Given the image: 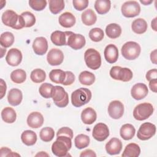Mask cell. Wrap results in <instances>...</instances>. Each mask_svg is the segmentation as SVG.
Here are the masks:
<instances>
[{
	"mask_svg": "<svg viewBox=\"0 0 157 157\" xmlns=\"http://www.w3.org/2000/svg\"><path fill=\"white\" fill-rule=\"evenodd\" d=\"M71 138L66 136H57L56 140L52 145V151L56 156H67L68 151L72 147Z\"/></svg>",
	"mask_w": 157,
	"mask_h": 157,
	"instance_id": "6da1fadb",
	"label": "cell"
},
{
	"mask_svg": "<svg viewBox=\"0 0 157 157\" xmlns=\"http://www.w3.org/2000/svg\"><path fill=\"white\" fill-rule=\"evenodd\" d=\"M91 91L86 88H80L71 94V102L72 104L76 107H80L87 104L91 98Z\"/></svg>",
	"mask_w": 157,
	"mask_h": 157,
	"instance_id": "7a4b0ae2",
	"label": "cell"
},
{
	"mask_svg": "<svg viewBox=\"0 0 157 157\" xmlns=\"http://www.w3.org/2000/svg\"><path fill=\"white\" fill-rule=\"evenodd\" d=\"M141 51L139 44L133 41L126 42L121 47V52L123 56L128 60L136 59L140 55Z\"/></svg>",
	"mask_w": 157,
	"mask_h": 157,
	"instance_id": "3957f363",
	"label": "cell"
},
{
	"mask_svg": "<svg viewBox=\"0 0 157 157\" xmlns=\"http://www.w3.org/2000/svg\"><path fill=\"white\" fill-rule=\"evenodd\" d=\"M84 59L87 67L96 70L101 65V57L99 52L94 48L87 49L84 54Z\"/></svg>",
	"mask_w": 157,
	"mask_h": 157,
	"instance_id": "277c9868",
	"label": "cell"
},
{
	"mask_svg": "<svg viewBox=\"0 0 157 157\" xmlns=\"http://www.w3.org/2000/svg\"><path fill=\"white\" fill-rule=\"evenodd\" d=\"M154 108L151 104L144 102L138 104L133 110L134 118L139 121L146 120L153 113Z\"/></svg>",
	"mask_w": 157,
	"mask_h": 157,
	"instance_id": "5b68a950",
	"label": "cell"
},
{
	"mask_svg": "<svg viewBox=\"0 0 157 157\" xmlns=\"http://www.w3.org/2000/svg\"><path fill=\"white\" fill-rule=\"evenodd\" d=\"M52 98L55 104L59 107H65L69 103L68 94L61 86H54Z\"/></svg>",
	"mask_w": 157,
	"mask_h": 157,
	"instance_id": "8992f818",
	"label": "cell"
},
{
	"mask_svg": "<svg viewBox=\"0 0 157 157\" xmlns=\"http://www.w3.org/2000/svg\"><path fill=\"white\" fill-rule=\"evenodd\" d=\"M110 75L115 80L129 82L132 78L133 74L131 70L128 67L115 66L110 69Z\"/></svg>",
	"mask_w": 157,
	"mask_h": 157,
	"instance_id": "52a82bcc",
	"label": "cell"
},
{
	"mask_svg": "<svg viewBox=\"0 0 157 157\" xmlns=\"http://www.w3.org/2000/svg\"><path fill=\"white\" fill-rule=\"evenodd\" d=\"M121 13L125 17L132 18L136 17L140 12V7L136 1H128L121 6Z\"/></svg>",
	"mask_w": 157,
	"mask_h": 157,
	"instance_id": "ba28073f",
	"label": "cell"
},
{
	"mask_svg": "<svg viewBox=\"0 0 157 157\" xmlns=\"http://www.w3.org/2000/svg\"><path fill=\"white\" fill-rule=\"evenodd\" d=\"M156 132V126L150 122L142 124L137 131V137L142 140H147L152 137Z\"/></svg>",
	"mask_w": 157,
	"mask_h": 157,
	"instance_id": "9c48e42d",
	"label": "cell"
},
{
	"mask_svg": "<svg viewBox=\"0 0 157 157\" xmlns=\"http://www.w3.org/2000/svg\"><path fill=\"white\" fill-rule=\"evenodd\" d=\"M85 38L83 35L75 34L70 31L67 37V45L69 46L74 50H79L85 46Z\"/></svg>",
	"mask_w": 157,
	"mask_h": 157,
	"instance_id": "30bf717a",
	"label": "cell"
},
{
	"mask_svg": "<svg viewBox=\"0 0 157 157\" xmlns=\"http://www.w3.org/2000/svg\"><path fill=\"white\" fill-rule=\"evenodd\" d=\"M92 136L98 141L102 142L105 140L109 136L108 126L103 123L96 124L93 128Z\"/></svg>",
	"mask_w": 157,
	"mask_h": 157,
	"instance_id": "8fae6325",
	"label": "cell"
},
{
	"mask_svg": "<svg viewBox=\"0 0 157 157\" xmlns=\"http://www.w3.org/2000/svg\"><path fill=\"white\" fill-rule=\"evenodd\" d=\"M108 113L113 119L120 118L124 113V105L120 101L115 100L110 102L108 106Z\"/></svg>",
	"mask_w": 157,
	"mask_h": 157,
	"instance_id": "7c38bea8",
	"label": "cell"
},
{
	"mask_svg": "<svg viewBox=\"0 0 157 157\" xmlns=\"http://www.w3.org/2000/svg\"><path fill=\"white\" fill-rule=\"evenodd\" d=\"M1 20L5 25L15 29L18 23L19 15L12 10H7L3 12Z\"/></svg>",
	"mask_w": 157,
	"mask_h": 157,
	"instance_id": "4fadbf2b",
	"label": "cell"
},
{
	"mask_svg": "<svg viewBox=\"0 0 157 157\" xmlns=\"http://www.w3.org/2000/svg\"><path fill=\"white\" fill-rule=\"evenodd\" d=\"M47 59L48 64L51 66H58L63 63L64 54L59 49L52 48L48 52Z\"/></svg>",
	"mask_w": 157,
	"mask_h": 157,
	"instance_id": "5bb4252c",
	"label": "cell"
},
{
	"mask_svg": "<svg viewBox=\"0 0 157 157\" xmlns=\"http://www.w3.org/2000/svg\"><path fill=\"white\" fill-rule=\"evenodd\" d=\"M6 60L10 66H17L19 65L22 60L21 51L15 48L10 49L6 56Z\"/></svg>",
	"mask_w": 157,
	"mask_h": 157,
	"instance_id": "9a60e30c",
	"label": "cell"
},
{
	"mask_svg": "<svg viewBox=\"0 0 157 157\" xmlns=\"http://www.w3.org/2000/svg\"><path fill=\"white\" fill-rule=\"evenodd\" d=\"M148 90L147 85L143 83H137L135 84L131 88V94L136 100H140L144 99L148 94Z\"/></svg>",
	"mask_w": 157,
	"mask_h": 157,
	"instance_id": "2e32d148",
	"label": "cell"
},
{
	"mask_svg": "<svg viewBox=\"0 0 157 157\" xmlns=\"http://www.w3.org/2000/svg\"><path fill=\"white\" fill-rule=\"evenodd\" d=\"M33 48L36 55H44L48 49V42L47 39L44 37H36L33 41Z\"/></svg>",
	"mask_w": 157,
	"mask_h": 157,
	"instance_id": "e0dca14e",
	"label": "cell"
},
{
	"mask_svg": "<svg viewBox=\"0 0 157 157\" xmlns=\"http://www.w3.org/2000/svg\"><path fill=\"white\" fill-rule=\"evenodd\" d=\"M70 31H55L53 32L50 36V39L53 44L57 46H62L67 45V40Z\"/></svg>",
	"mask_w": 157,
	"mask_h": 157,
	"instance_id": "ac0fdd59",
	"label": "cell"
},
{
	"mask_svg": "<svg viewBox=\"0 0 157 157\" xmlns=\"http://www.w3.org/2000/svg\"><path fill=\"white\" fill-rule=\"evenodd\" d=\"M122 149L121 141L116 137L112 138L105 145V150L110 155L119 154Z\"/></svg>",
	"mask_w": 157,
	"mask_h": 157,
	"instance_id": "d6986e66",
	"label": "cell"
},
{
	"mask_svg": "<svg viewBox=\"0 0 157 157\" xmlns=\"http://www.w3.org/2000/svg\"><path fill=\"white\" fill-rule=\"evenodd\" d=\"M104 58L109 63H115L118 58V50L113 44H109L104 49Z\"/></svg>",
	"mask_w": 157,
	"mask_h": 157,
	"instance_id": "ffe728a7",
	"label": "cell"
},
{
	"mask_svg": "<svg viewBox=\"0 0 157 157\" xmlns=\"http://www.w3.org/2000/svg\"><path fill=\"white\" fill-rule=\"evenodd\" d=\"M44 123L43 115L38 112H31L27 118V124L32 128H40Z\"/></svg>",
	"mask_w": 157,
	"mask_h": 157,
	"instance_id": "44dd1931",
	"label": "cell"
},
{
	"mask_svg": "<svg viewBox=\"0 0 157 157\" xmlns=\"http://www.w3.org/2000/svg\"><path fill=\"white\" fill-rule=\"evenodd\" d=\"M59 23L64 28H71L72 27L76 21L75 16L71 12H66L62 13L59 17Z\"/></svg>",
	"mask_w": 157,
	"mask_h": 157,
	"instance_id": "7402d4cb",
	"label": "cell"
},
{
	"mask_svg": "<svg viewBox=\"0 0 157 157\" xmlns=\"http://www.w3.org/2000/svg\"><path fill=\"white\" fill-rule=\"evenodd\" d=\"M23 99V94L21 90L17 88L11 89L7 95V100L9 103L13 105L16 106L19 105Z\"/></svg>",
	"mask_w": 157,
	"mask_h": 157,
	"instance_id": "603a6c76",
	"label": "cell"
},
{
	"mask_svg": "<svg viewBox=\"0 0 157 157\" xmlns=\"http://www.w3.org/2000/svg\"><path fill=\"white\" fill-rule=\"evenodd\" d=\"M96 112L91 107H87L82 112L81 119L82 122L86 124H93L96 121Z\"/></svg>",
	"mask_w": 157,
	"mask_h": 157,
	"instance_id": "cb8c5ba5",
	"label": "cell"
},
{
	"mask_svg": "<svg viewBox=\"0 0 157 157\" xmlns=\"http://www.w3.org/2000/svg\"><path fill=\"white\" fill-rule=\"evenodd\" d=\"M140 153V148L139 145L135 143L128 144L121 156L123 157H137Z\"/></svg>",
	"mask_w": 157,
	"mask_h": 157,
	"instance_id": "d4e9b609",
	"label": "cell"
},
{
	"mask_svg": "<svg viewBox=\"0 0 157 157\" xmlns=\"http://www.w3.org/2000/svg\"><path fill=\"white\" fill-rule=\"evenodd\" d=\"M136 129L134 126L131 124H123L120 131L121 137L126 140L131 139L135 135Z\"/></svg>",
	"mask_w": 157,
	"mask_h": 157,
	"instance_id": "484cf974",
	"label": "cell"
},
{
	"mask_svg": "<svg viewBox=\"0 0 157 157\" xmlns=\"http://www.w3.org/2000/svg\"><path fill=\"white\" fill-rule=\"evenodd\" d=\"M81 18L84 25L86 26H91L96 23L97 17L92 9H88L82 13Z\"/></svg>",
	"mask_w": 157,
	"mask_h": 157,
	"instance_id": "4316f807",
	"label": "cell"
},
{
	"mask_svg": "<svg viewBox=\"0 0 157 157\" xmlns=\"http://www.w3.org/2000/svg\"><path fill=\"white\" fill-rule=\"evenodd\" d=\"M147 27L148 25L146 21L141 18L134 20L131 25V28L132 31L138 34H143L146 32Z\"/></svg>",
	"mask_w": 157,
	"mask_h": 157,
	"instance_id": "83f0119b",
	"label": "cell"
},
{
	"mask_svg": "<svg viewBox=\"0 0 157 157\" xmlns=\"http://www.w3.org/2000/svg\"><path fill=\"white\" fill-rule=\"evenodd\" d=\"M21 139L24 144L28 146H31L36 144L37 141V135L36 132L31 130H26L22 132Z\"/></svg>",
	"mask_w": 157,
	"mask_h": 157,
	"instance_id": "f1b7e54d",
	"label": "cell"
},
{
	"mask_svg": "<svg viewBox=\"0 0 157 157\" xmlns=\"http://www.w3.org/2000/svg\"><path fill=\"white\" fill-rule=\"evenodd\" d=\"M66 77V71L61 69H53L49 73V78L55 83L63 84Z\"/></svg>",
	"mask_w": 157,
	"mask_h": 157,
	"instance_id": "f546056e",
	"label": "cell"
},
{
	"mask_svg": "<svg viewBox=\"0 0 157 157\" xmlns=\"http://www.w3.org/2000/svg\"><path fill=\"white\" fill-rule=\"evenodd\" d=\"M1 117L4 121L7 123H12L15 122L17 114L15 110L10 107L4 108L1 112Z\"/></svg>",
	"mask_w": 157,
	"mask_h": 157,
	"instance_id": "4dcf8cb0",
	"label": "cell"
},
{
	"mask_svg": "<svg viewBox=\"0 0 157 157\" xmlns=\"http://www.w3.org/2000/svg\"><path fill=\"white\" fill-rule=\"evenodd\" d=\"M105 33L110 39H116L121 34V28L117 23H110L105 28Z\"/></svg>",
	"mask_w": 157,
	"mask_h": 157,
	"instance_id": "1f68e13d",
	"label": "cell"
},
{
	"mask_svg": "<svg viewBox=\"0 0 157 157\" xmlns=\"http://www.w3.org/2000/svg\"><path fill=\"white\" fill-rule=\"evenodd\" d=\"M111 6V2L109 0H96L94 2V9L101 15L107 13Z\"/></svg>",
	"mask_w": 157,
	"mask_h": 157,
	"instance_id": "d6a6232c",
	"label": "cell"
},
{
	"mask_svg": "<svg viewBox=\"0 0 157 157\" xmlns=\"http://www.w3.org/2000/svg\"><path fill=\"white\" fill-rule=\"evenodd\" d=\"M78 80L81 84L89 86L94 82L95 75L91 72L85 71L79 74Z\"/></svg>",
	"mask_w": 157,
	"mask_h": 157,
	"instance_id": "836d02e7",
	"label": "cell"
},
{
	"mask_svg": "<svg viewBox=\"0 0 157 157\" xmlns=\"http://www.w3.org/2000/svg\"><path fill=\"white\" fill-rule=\"evenodd\" d=\"M10 78L15 83H21L26 78V72L21 69L14 70L10 74Z\"/></svg>",
	"mask_w": 157,
	"mask_h": 157,
	"instance_id": "e575fe53",
	"label": "cell"
},
{
	"mask_svg": "<svg viewBox=\"0 0 157 157\" xmlns=\"http://www.w3.org/2000/svg\"><path fill=\"white\" fill-rule=\"evenodd\" d=\"M14 42L13 34L10 32H4L1 34L0 44L4 48L10 47Z\"/></svg>",
	"mask_w": 157,
	"mask_h": 157,
	"instance_id": "d590c367",
	"label": "cell"
},
{
	"mask_svg": "<svg viewBox=\"0 0 157 157\" xmlns=\"http://www.w3.org/2000/svg\"><path fill=\"white\" fill-rule=\"evenodd\" d=\"M90 137L83 134L77 135L74 139L75 146L78 149H82L88 146L90 144Z\"/></svg>",
	"mask_w": 157,
	"mask_h": 157,
	"instance_id": "8d00e7d4",
	"label": "cell"
},
{
	"mask_svg": "<svg viewBox=\"0 0 157 157\" xmlns=\"http://www.w3.org/2000/svg\"><path fill=\"white\" fill-rule=\"evenodd\" d=\"M30 78L34 83H41L45 80L46 74L41 69H36L31 72Z\"/></svg>",
	"mask_w": 157,
	"mask_h": 157,
	"instance_id": "74e56055",
	"label": "cell"
},
{
	"mask_svg": "<svg viewBox=\"0 0 157 157\" xmlns=\"http://www.w3.org/2000/svg\"><path fill=\"white\" fill-rule=\"evenodd\" d=\"M39 136L40 139L44 142H50L53 139L55 136L54 130L52 128L45 127L42 128L40 131Z\"/></svg>",
	"mask_w": 157,
	"mask_h": 157,
	"instance_id": "f35d334b",
	"label": "cell"
},
{
	"mask_svg": "<svg viewBox=\"0 0 157 157\" xmlns=\"http://www.w3.org/2000/svg\"><path fill=\"white\" fill-rule=\"evenodd\" d=\"M64 8V2L63 0H50L49 9L53 14H57Z\"/></svg>",
	"mask_w": 157,
	"mask_h": 157,
	"instance_id": "ab89813d",
	"label": "cell"
},
{
	"mask_svg": "<svg viewBox=\"0 0 157 157\" xmlns=\"http://www.w3.org/2000/svg\"><path fill=\"white\" fill-rule=\"evenodd\" d=\"M53 86H54L53 85L48 83H42L40 86L39 89V93L44 98H46V99L50 98H52V90H53Z\"/></svg>",
	"mask_w": 157,
	"mask_h": 157,
	"instance_id": "60d3db41",
	"label": "cell"
},
{
	"mask_svg": "<svg viewBox=\"0 0 157 157\" xmlns=\"http://www.w3.org/2000/svg\"><path fill=\"white\" fill-rule=\"evenodd\" d=\"M104 31L99 28H93L89 32V37L90 39L96 42L102 40L104 38Z\"/></svg>",
	"mask_w": 157,
	"mask_h": 157,
	"instance_id": "b9f144b4",
	"label": "cell"
},
{
	"mask_svg": "<svg viewBox=\"0 0 157 157\" xmlns=\"http://www.w3.org/2000/svg\"><path fill=\"white\" fill-rule=\"evenodd\" d=\"M21 16L23 17L25 23V27L29 28L33 26L36 23V17L34 15L28 11L24 12L21 13Z\"/></svg>",
	"mask_w": 157,
	"mask_h": 157,
	"instance_id": "7bdbcfd3",
	"label": "cell"
},
{
	"mask_svg": "<svg viewBox=\"0 0 157 157\" xmlns=\"http://www.w3.org/2000/svg\"><path fill=\"white\" fill-rule=\"evenodd\" d=\"M29 5L34 10L40 11L45 8L47 1L45 0H30Z\"/></svg>",
	"mask_w": 157,
	"mask_h": 157,
	"instance_id": "ee69618b",
	"label": "cell"
},
{
	"mask_svg": "<svg viewBox=\"0 0 157 157\" xmlns=\"http://www.w3.org/2000/svg\"><path fill=\"white\" fill-rule=\"evenodd\" d=\"M88 0H74L72 1L74 7L78 11H82L86 9L88 6Z\"/></svg>",
	"mask_w": 157,
	"mask_h": 157,
	"instance_id": "f6af8a7d",
	"label": "cell"
},
{
	"mask_svg": "<svg viewBox=\"0 0 157 157\" xmlns=\"http://www.w3.org/2000/svg\"><path fill=\"white\" fill-rule=\"evenodd\" d=\"M56 136H68L70 138L72 139V137H73V131L71 128H69L68 127H63L58 131Z\"/></svg>",
	"mask_w": 157,
	"mask_h": 157,
	"instance_id": "bcb514c9",
	"label": "cell"
},
{
	"mask_svg": "<svg viewBox=\"0 0 157 157\" xmlns=\"http://www.w3.org/2000/svg\"><path fill=\"white\" fill-rule=\"evenodd\" d=\"M66 77L65 80H64V83H63V85H64L65 86L71 85V84H72L74 83V82L75 80V75L71 71H66Z\"/></svg>",
	"mask_w": 157,
	"mask_h": 157,
	"instance_id": "7dc6e473",
	"label": "cell"
},
{
	"mask_svg": "<svg viewBox=\"0 0 157 157\" xmlns=\"http://www.w3.org/2000/svg\"><path fill=\"white\" fill-rule=\"evenodd\" d=\"M146 78L148 81H150L153 79H157L156 69H153L149 70L146 74Z\"/></svg>",
	"mask_w": 157,
	"mask_h": 157,
	"instance_id": "c3c4849f",
	"label": "cell"
},
{
	"mask_svg": "<svg viewBox=\"0 0 157 157\" xmlns=\"http://www.w3.org/2000/svg\"><path fill=\"white\" fill-rule=\"evenodd\" d=\"M80 157H84V156H91V157H95L96 156V153H94V151H93L92 150L90 149H87L84 150L83 151H82L80 155Z\"/></svg>",
	"mask_w": 157,
	"mask_h": 157,
	"instance_id": "681fc988",
	"label": "cell"
},
{
	"mask_svg": "<svg viewBox=\"0 0 157 157\" xmlns=\"http://www.w3.org/2000/svg\"><path fill=\"white\" fill-rule=\"evenodd\" d=\"M1 99H2L4 96L6 94V82L3 80V79H1Z\"/></svg>",
	"mask_w": 157,
	"mask_h": 157,
	"instance_id": "f907efd6",
	"label": "cell"
},
{
	"mask_svg": "<svg viewBox=\"0 0 157 157\" xmlns=\"http://www.w3.org/2000/svg\"><path fill=\"white\" fill-rule=\"evenodd\" d=\"M156 85H157V79H153V80H151L150 81L149 87H150V90L152 91H153L154 93H156V91H157Z\"/></svg>",
	"mask_w": 157,
	"mask_h": 157,
	"instance_id": "816d5d0a",
	"label": "cell"
},
{
	"mask_svg": "<svg viewBox=\"0 0 157 157\" xmlns=\"http://www.w3.org/2000/svg\"><path fill=\"white\" fill-rule=\"evenodd\" d=\"M150 59L151 62L153 64H156V50L155 49L153 52H151L150 54Z\"/></svg>",
	"mask_w": 157,
	"mask_h": 157,
	"instance_id": "f5cc1de1",
	"label": "cell"
},
{
	"mask_svg": "<svg viewBox=\"0 0 157 157\" xmlns=\"http://www.w3.org/2000/svg\"><path fill=\"white\" fill-rule=\"evenodd\" d=\"M156 20H157V18H155L152 21H151V26L152 28V29L156 31L157 29H156Z\"/></svg>",
	"mask_w": 157,
	"mask_h": 157,
	"instance_id": "db71d44e",
	"label": "cell"
},
{
	"mask_svg": "<svg viewBox=\"0 0 157 157\" xmlns=\"http://www.w3.org/2000/svg\"><path fill=\"white\" fill-rule=\"evenodd\" d=\"M48 156L49 155L47 153H45V151H40V152H39V153H38L36 155V156Z\"/></svg>",
	"mask_w": 157,
	"mask_h": 157,
	"instance_id": "11a10c76",
	"label": "cell"
},
{
	"mask_svg": "<svg viewBox=\"0 0 157 157\" xmlns=\"http://www.w3.org/2000/svg\"><path fill=\"white\" fill-rule=\"evenodd\" d=\"M140 2L144 5H149L150 4H151L153 2V1H151H151H142V0H140Z\"/></svg>",
	"mask_w": 157,
	"mask_h": 157,
	"instance_id": "9f6ffc18",
	"label": "cell"
},
{
	"mask_svg": "<svg viewBox=\"0 0 157 157\" xmlns=\"http://www.w3.org/2000/svg\"><path fill=\"white\" fill-rule=\"evenodd\" d=\"M1 58H2V56H4V54L6 53V49L5 48H1Z\"/></svg>",
	"mask_w": 157,
	"mask_h": 157,
	"instance_id": "6f0895ef",
	"label": "cell"
}]
</instances>
